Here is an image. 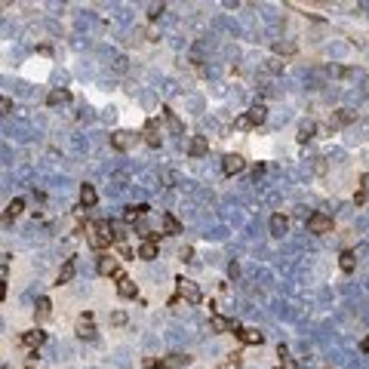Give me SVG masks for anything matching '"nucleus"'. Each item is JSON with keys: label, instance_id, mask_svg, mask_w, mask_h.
<instances>
[{"label": "nucleus", "instance_id": "obj_1", "mask_svg": "<svg viewBox=\"0 0 369 369\" xmlns=\"http://www.w3.org/2000/svg\"><path fill=\"white\" fill-rule=\"evenodd\" d=\"M86 240H90L93 249H102V246H108L111 240H117L111 222H96V225H86Z\"/></svg>", "mask_w": 369, "mask_h": 369}, {"label": "nucleus", "instance_id": "obj_2", "mask_svg": "<svg viewBox=\"0 0 369 369\" xmlns=\"http://www.w3.org/2000/svg\"><path fill=\"white\" fill-rule=\"evenodd\" d=\"M265 120H268V108L258 102V105H252L246 114H240V117L234 120V126H237V129H252V126H258V123H265Z\"/></svg>", "mask_w": 369, "mask_h": 369}, {"label": "nucleus", "instance_id": "obj_3", "mask_svg": "<svg viewBox=\"0 0 369 369\" xmlns=\"http://www.w3.org/2000/svg\"><path fill=\"white\" fill-rule=\"evenodd\" d=\"M135 142H138V135L129 132V129H114V132L108 135V145H111L114 151H129Z\"/></svg>", "mask_w": 369, "mask_h": 369}, {"label": "nucleus", "instance_id": "obj_4", "mask_svg": "<svg viewBox=\"0 0 369 369\" xmlns=\"http://www.w3.org/2000/svg\"><path fill=\"white\" fill-rule=\"evenodd\" d=\"M175 283H179V295L185 298L188 305H197L200 298H203V292H200V286L194 283V280H185V277H179Z\"/></svg>", "mask_w": 369, "mask_h": 369}, {"label": "nucleus", "instance_id": "obj_5", "mask_svg": "<svg viewBox=\"0 0 369 369\" xmlns=\"http://www.w3.org/2000/svg\"><path fill=\"white\" fill-rule=\"evenodd\" d=\"M308 234H329L332 231V216H326V213H314L311 219H308Z\"/></svg>", "mask_w": 369, "mask_h": 369}, {"label": "nucleus", "instance_id": "obj_6", "mask_svg": "<svg viewBox=\"0 0 369 369\" xmlns=\"http://www.w3.org/2000/svg\"><path fill=\"white\" fill-rule=\"evenodd\" d=\"M77 336L86 342H96V323H93V314H80L77 317Z\"/></svg>", "mask_w": 369, "mask_h": 369}, {"label": "nucleus", "instance_id": "obj_7", "mask_svg": "<svg viewBox=\"0 0 369 369\" xmlns=\"http://www.w3.org/2000/svg\"><path fill=\"white\" fill-rule=\"evenodd\" d=\"M357 120V111H351V108H339V111H332L329 114V126L332 129H339V126H348V123H354Z\"/></svg>", "mask_w": 369, "mask_h": 369}, {"label": "nucleus", "instance_id": "obj_8", "mask_svg": "<svg viewBox=\"0 0 369 369\" xmlns=\"http://www.w3.org/2000/svg\"><path fill=\"white\" fill-rule=\"evenodd\" d=\"M209 154V138L206 135H194L188 142V157H194V160H200V157Z\"/></svg>", "mask_w": 369, "mask_h": 369}, {"label": "nucleus", "instance_id": "obj_9", "mask_svg": "<svg viewBox=\"0 0 369 369\" xmlns=\"http://www.w3.org/2000/svg\"><path fill=\"white\" fill-rule=\"evenodd\" d=\"M243 166H246V160L240 154H225L222 157V172L225 175H237V172H243Z\"/></svg>", "mask_w": 369, "mask_h": 369}, {"label": "nucleus", "instance_id": "obj_10", "mask_svg": "<svg viewBox=\"0 0 369 369\" xmlns=\"http://www.w3.org/2000/svg\"><path fill=\"white\" fill-rule=\"evenodd\" d=\"M268 231H271L274 237H286V234H289V219H286L283 213H274L271 222H268Z\"/></svg>", "mask_w": 369, "mask_h": 369}, {"label": "nucleus", "instance_id": "obj_11", "mask_svg": "<svg viewBox=\"0 0 369 369\" xmlns=\"http://www.w3.org/2000/svg\"><path fill=\"white\" fill-rule=\"evenodd\" d=\"M209 329H213V332H240V326H237V320L234 317H219V314H216V317L213 320H209Z\"/></svg>", "mask_w": 369, "mask_h": 369}, {"label": "nucleus", "instance_id": "obj_12", "mask_svg": "<svg viewBox=\"0 0 369 369\" xmlns=\"http://www.w3.org/2000/svg\"><path fill=\"white\" fill-rule=\"evenodd\" d=\"M237 339H240L243 345H261V342H265V332H258L255 326H243V329L237 332Z\"/></svg>", "mask_w": 369, "mask_h": 369}, {"label": "nucleus", "instance_id": "obj_13", "mask_svg": "<svg viewBox=\"0 0 369 369\" xmlns=\"http://www.w3.org/2000/svg\"><path fill=\"white\" fill-rule=\"evenodd\" d=\"M148 203H135V206H123V222H126V225H132V222H138V219H142L145 213H148Z\"/></svg>", "mask_w": 369, "mask_h": 369}, {"label": "nucleus", "instance_id": "obj_14", "mask_svg": "<svg viewBox=\"0 0 369 369\" xmlns=\"http://www.w3.org/2000/svg\"><path fill=\"white\" fill-rule=\"evenodd\" d=\"M182 231H185V225L175 219L172 209H166V213H163V234H182Z\"/></svg>", "mask_w": 369, "mask_h": 369}, {"label": "nucleus", "instance_id": "obj_15", "mask_svg": "<svg viewBox=\"0 0 369 369\" xmlns=\"http://www.w3.org/2000/svg\"><path fill=\"white\" fill-rule=\"evenodd\" d=\"M117 292L123 295V298H135L138 295V286H135V280H129V277H117Z\"/></svg>", "mask_w": 369, "mask_h": 369}, {"label": "nucleus", "instance_id": "obj_16", "mask_svg": "<svg viewBox=\"0 0 369 369\" xmlns=\"http://www.w3.org/2000/svg\"><path fill=\"white\" fill-rule=\"evenodd\" d=\"M74 274H77V258H65V265L59 268V286L62 283H71Z\"/></svg>", "mask_w": 369, "mask_h": 369}, {"label": "nucleus", "instance_id": "obj_17", "mask_svg": "<svg viewBox=\"0 0 369 369\" xmlns=\"http://www.w3.org/2000/svg\"><path fill=\"white\" fill-rule=\"evenodd\" d=\"M46 342V332L43 329H31V332H22V345L25 348H40Z\"/></svg>", "mask_w": 369, "mask_h": 369}, {"label": "nucleus", "instance_id": "obj_18", "mask_svg": "<svg viewBox=\"0 0 369 369\" xmlns=\"http://www.w3.org/2000/svg\"><path fill=\"white\" fill-rule=\"evenodd\" d=\"M339 268H342L345 274H354V268H357V252H354V249H345V252L339 255Z\"/></svg>", "mask_w": 369, "mask_h": 369}, {"label": "nucleus", "instance_id": "obj_19", "mask_svg": "<svg viewBox=\"0 0 369 369\" xmlns=\"http://www.w3.org/2000/svg\"><path fill=\"white\" fill-rule=\"evenodd\" d=\"M68 102H71V93H68V90H52V93L46 96V105H49V108H62V105H68Z\"/></svg>", "mask_w": 369, "mask_h": 369}, {"label": "nucleus", "instance_id": "obj_20", "mask_svg": "<svg viewBox=\"0 0 369 369\" xmlns=\"http://www.w3.org/2000/svg\"><path fill=\"white\" fill-rule=\"evenodd\" d=\"M145 142L151 145V148H160V142H163V135H160V126L151 120L148 126H145Z\"/></svg>", "mask_w": 369, "mask_h": 369}, {"label": "nucleus", "instance_id": "obj_21", "mask_svg": "<svg viewBox=\"0 0 369 369\" xmlns=\"http://www.w3.org/2000/svg\"><path fill=\"white\" fill-rule=\"evenodd\" d=\"M49 314H52V302H49L46 295H40L37 302H34V317H37V320H46Z\"/></svg>", "mask_w": 369, "mask_h": 369}, {"label": "nucleus", "instance_id": "obj_22", "mask_svg": "<svg viewBox=\"0 0 369 369\" xmlns=\"http://www.w3.org/2000/svg\"><path fill=\"white\" fill-rule=\"evenodd\" d=\"M163 117H166V126H169V132H172V135H185V123H182L179 117H175L169 108H163Z\"/></svg>", "mask_w": 369, "mask_h": 369}, {"label": "nucleus", "instance_id": "obj_23", "mask_svg": "<svg viewBox=\"0 0 369 369\" xmlns=\"http://www.w3.org/2000/svg\"><path fill=\"white\" fill-rule=\"evenodd\" d=\"M96 200H99V194H96V188L86 182V185H80V203L90 209V206H96Z\"/></svg>", "mask_w": 369, "mask_h": 369}, {"label": "nucleus", "instance_id": "obj_24", "mask_svg": "<svg viewBox=\"0 0 369 369\" xmlns=\"http://www.w3.org/2000/svg\"><path fill=\"white\" fill-rule=\"evenodd\" d=\"M314 132H317V123H314V120H302V123H298V142H311Z\"/></svg>", "mask_w": 369, "mask_h": 369}, {"label": "nucleus", "instance_id": "obj_25", "mask_svg": "<svg viewBox=\"0 0 369 369\" xmlns=\"http://www.w3.org/2000/svg\"><path fill=\"white\" fill-rule=\"evenodd\" d=\"M99 274H102V277H111V274H117V277H120L117 261H114L111 255H102V258H99Z\"/></svg>", "mask_w": 369, "mask_h": 369}, {"label": "nucleus", "instance_id": "obj_26", "mask_svg": "<svg viewBox=\"0 0 369 369\" xmlns=\"http://www.w3.org/2000/svg\"><path fill=\"white\" fill-rule=\"evenodd\" d=\"M138 258L154 261V258H157V240H145L142 246H138Z\"/></svg>", "mask_w": 369, "mask_h": 369}, {"label": "nucleus", "instance_id": "obj_27", "mask_svg": "<svg viewBox=\"0 0 369 369\" xmlns=\"http://www.w3.org/2000/svg\"><path fill=\"white\" fill-rule=\"evenodd\" d=\"M366 200H369V172L360 179V191H357V197H354V206H363Z\"/></svg>", "mask_w": 369, "mask_h": 369}, {"label": "nucleus", "instance_id": "obj_28", "mask_svg": "<svg viewBox=\"0 0 369 369\" xmlns=\"http://www.w3.org/2000/svg\"><path fill=\"white\" fill-rule=\"evenodd\" d=\"M22 209H25V200H22V197H12V200L6 203V216H3V219H6V222H9V219H15V216L22 213Z\"/></svg>", "mask_w": 369, "mask_h": 369}, {"label": "nucleus", "instance_id": "obj_29", "mask_svg": "<svg viewBox=\"0 0 369 369\" xmlns=\"http://www.w3.org/2000/svg\"><path fill=\"white\" fill-rule=\"evenodd\" d=\"M274 49H277V52H283V56H292V52H295V43H292V40H277Z\"/></svg>", "mask_w": 369, "mask_h": 369}, {"label": "nucleus", "instance_id": "obj_30", "mask_svg": "<svg viewBox=\"0 0 369 369\" xmlns=\"http://www.w3.org/2000/svg\"><path fill=\"white\" fill-rule=\"evenodd\" d=\"M108 65L114 68V71H120V74L129 68V65H126V59H123V56H114V52H111V62H108Z\"/></svg>", "mask_w": 369, "mask_h": 369}, {"label": "nucleus", "instance_id": "obj_31", "mask_svg": "<svg viewBox=\"0 0 369 369\" xmlns=\"http://www.w3.org/2000/svg\"><path fill=\"white\" fill-rule=\"evenodd\" d=\"M188 108L194 111V114H200V111H203V99H200V96H188Z\"/></svg>", "mask_w": 369, "mask_h": 369}, {"label": "nucleus", "instance_id": "obj_32", "mask_svg": "<svg viewBox=\"0 0 369 369\" xmlns=\"http://www.w3.org/2000/svg\"><path fill=\"white\" fill-rule=\"evenodd\" d=\"M126 320H129L126 311H114V314H111V323H114V326H126Z\"/></svg>", "mask_w": 369, "mask_h": 369}, {"label": "nucleus", "instance_id": "obj_33", "mask_svg": "<svg viewBox=\"0 0 369 369\" xmlns=\"http://www.w3.org/2000/svg\"><path fill=\"white\" fill-rule=\"evenodd\" d=\"M265 71H271V74H280V71H283V62H280V59H268Z\"/></svg>", "mask_w": 369, "mask_h": 369}, {"label": "nucleus", "instance_id": "obj_34", "mask_svg": "<svg viewBox=\"0 0 369 369\" xmlns=\"http://www.w3.org/2000/svg\"><path fill=\"white\" fill-rule=\"evenodd\" d=\"M83 123H93L96 120V114H93V108H90V105H83V108H80V114H77Z\"/></svg>", "mask_w": 369, "mask_h": 369}, {"label": "nucleus", "instance_id": "obj_35", "mask_svg": "<svg viewBox=\"0 0 369 369\" xmlns=\"http://www.w3.org/2000/svg\"><path fill=\"white\" fill-rule=\"evenodd\" d=\"M154 102H157V99H154V93H151V90H145V93H142V105H145V108H154Z\"/></svg>", "mask_w": 369, "mask_h": 369}, {"label": "nucleus", "instance_id": "obj_36", "mask_svg": "<svg viewBox=\"0 0 369 369\" xmlns=\"http://www.w3.org/2000/svg\"><path fill=\"white\" fill-rule=\"evenodd\" d=\"M163 12H166V6H163V3H160V6H157V3H154V6L148 9V15H151V19H160V15H163Z\"/></svg>", "mask_w": 369, "mask_h": 369}, {"label": "nucleus", "instance_id": "obj_37", "mask_svg": "<svg viewBox=\"0 0 369 369\" xmlns=\"http://www.w3.org/2000/svg\"><path fill=\"white\" fill-rule=\"evenodd\" d=\"M179 255H182V261H197V258H194V249H191V246H182V252H179Z\"/></svg>", "mask_w": 369, "mask_h": 369}, {"label": "nucleus", "instance_id": "obj_38", "mask_svg": "<svg viewBox=\"0 0 369 369\" xmlns=\"http://www.w3.org/2000/svg\"><path fill=\"white\" fill-rule=\"evenodd\" d=\"M228 274H231L234 280L240 277V265H237V261H228Z\"/></svg>", "mask_w": 369, "mask_h": 369}, {"label": "nucleus", "instance_id": "obj_39", "mask_svg": "<svg viewBox=\"0 0 369 369\" xmlns=\"http://www.w3.org/2000/svg\"><path fill=\"white\" fill-rule=\"evenodd\" d=\"M102 120H111V123H114V120H117V111H114V108H108V111L102 114Z\"/></svg>", "mask_w": 369, "mask_h": 369}, {"label": "nucleus", "instance_id": "obj_40", "mask_svg": "<svg viewBox=\"0 0 369 369\" xmlns=\"http://www.w3.org/2000/svg\"><path fill=\"white\" fill-rule=\"evenodd\" d=\"M360 351H363V354H369V336H366V339L360 342Z\"/></svg>", "mask_w": 369, "mask_h": 369}, {"label": "nucleus", "instance_id": "obj_41", "mask_svg": "<svg viewBox=\"0 0 369 369\" xmlns=\"http://www.w3.org/2000/svg\"><path fill=\"white\" fill-rule=\"evenodd\" d=\"M366 96H369V80H366Z\"/></svg>", "mask_w": 369, "mask_h": 369}, {"label": "nucleus", "instance_id": "obj_42", "mask_svg": "<svg viewBox=\"0 0 369 369\" xmlns=\"http://www.w3.org/2000/svg\"><path fill=\"white\" fill-rule=\"evenodd\" d=\"M0 369H9V366H6V363H3V366H0Z\"/></svg>", "mask_w": 369, "mask_h": 369}]
</instances>
